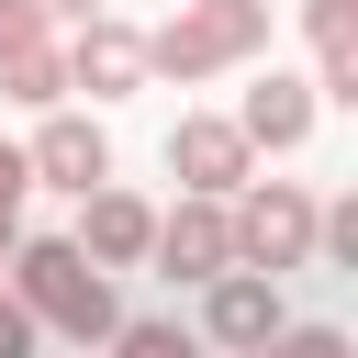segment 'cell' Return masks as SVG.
Segmentation results:
<instances>
[{
	"label": "cell",
	"instance_id": "cell-12",
	"mask_svg": "<svg viewBox=\"0 0 358 358\" xmlns=\"http://www.w3.org/2000/svg\"><path fill=\"white\" fill-rule=\"evenodd\" d=\"M302 45H313V90L358 101V0H302Z\"/></svg>",
	"mask_w": 358,
	"mask_h": 358
},
{
	"label": "cell",
	"instance_id": "cell-3",
	"mask_svg": "<svg viewBox=\"0 0 358 358\" xmlns=\"http://www.w3.org/2000/svg\"><path fill=\"white\" fill-rule=\"evenodd\" d=\"M224 224H235V268H268V280H291V268H313V190L302 179H235L224 190Z\"/></svg>",
	"mask_w": 358,
	"mask_h": 358
},
{
	"label": "cell",
	"instance_id": "cell-13",
	"mask_svg": "<svg viewBox=\"0 0 358 358\" xmlns=\"http://www.w3.org/2000/svg\"><path fill=\"white\" fill-rule=\"evenodd\" d=\"M112 347H134V358H190V324H179V313H112Z\"/></svg>",
	"mask_w": 358,
	"mask_h": 358
},
{
	"label": "cell",
	"instance_id": "cell-10",
	"mask_svg": "<svg viewBox=\"0 0 358 358\" xmlns=\"http://www.w3.org/2000/svg\"><path fill=\"white\" fill-rule=\"evenodd\" d=\"M246 168H257V145L235 134V112H179L168 123V179L179 190H235Z\"/></svg>",
	"mask_w": 358,
	"mask_h": 358
},
{
	"label": "cell",
	"instance_id": "cell-8",
	"mask_svg": "<svg viewBox=\"0 0 358 358\" xmlns=\"http://www.w3.org/2000/svg\"><path fill=\"white\" fill-rule=\"evenodd\" d=\"M22 168H34V190H90V179H112V134L90 123V112H67V101H45V123H34V145H22Z\"/></svg>",
	"mask_w": 358,
	"mask_h": 358
},
{
	"label": "cell",
	"instance_id": "cell-16",
	"mask_svg": "<svg viewBox=\"0 0 358 358\" xmlns=\"http://www.w3.org/2000/svg\"><path fill=\"white\" fill-rule=\"evenodd\" d=\"M22 347H34V313H22V302H11V280H0V358H22Z\"/></svg>",
	"mask_w": 358,
	"mask_h": 358
},
{
	"label": "cell",
	"instance_id": "cell-9",
	"mask_svg": "<svg viewBox=\"0 0 358 358\" xmlns=\"http://www.w3.org/2000/svg\"><path fill=\"white\" fill-rule=\"evenodd\" d=\"M313 123H324V90H313V78H291V67H268V78L235 101V134H246L257 157H291V145H313Z\"/></svg>",
	"mask_w": 358,
	"mask_h": 358
},
{
	"label": "cell",
	"instance_id": "cell-1",
	"mask_svg": "<svg viewBox=\"0 0 358 358\" xmlns=\"http://www.w3.org/2000/svg\"><path fill=\"white\" fill-rule=\"evenodd\" d=\"M0 280H11V302L34 313V336H78V347H101L112 336V268L78 246V235H11L0 246Z\"/></svg>",
	"mask_w": 358,
	"mask_h": 358
},
{
	"label": "cell",
	"instance_id": "cell-17",
	"mask_svg": "<svg viewBox=\"0 0 358 358\" xmlns=\"http://www.w3.org/2000/svg\"><path fill=\"white\" fill-rule=\"evenodd\" d=\"M45 11H56V22H78V11H101V0H45Z\"/></svg>",
	"mask_w": 358,
	"mask_h": 358
},
{
	"label": "cell",
	"instance_id": "cell-5",
	"mask_svg": "<svg viewBox=\"0 0 358 358\" xmlns=\"http://www.w3.org/2000/svg\"><path fill=\"white\" fill-rule=\"evenodd\" d=\"M145 257L168 268V280H213V268H235V224H224V190H179L168 213H157V235H145Z\"/></svg>",
	"mask_w": 358,
	"mask_h": 358
},
{
	"label": "cell",
	"instance_id": "cell-4",
	"mask_svg": "<svg viewBox=\"0 0 358 358\" xmlns=\"http://www.w3.org/2000/svg\"><path fill=\"white\" fill-rule=\"evenodd\" d=\"M0 101H22V112L67 101V22L45 0H0Z\"/></svg>",
	"mask_w": 358,
	"mask_h": 358
},
{
	"label": "cell",
	"instance_id": "cell-15",
	"mask_svg": "<svg viewBox=\"0 0 358 358\" xmlns=\"http://www.w3.org/2000/svg\"><path fill=\"white\" fill-rule=\"evenodd\" d=\"M268 347H280V358H347V336H336V324H280Z\"/></svg>",
	"mask_w": 358,
	"mask_h": 358
},
{
	"label": "cell",
	"instance_id": "cell-11",
	"mask_svg": "<svg viewBox=\"0 0 358 358\" xmlns=\"http://www.w3.org/2000/svg\"><path fill=\"white\" fill-rule=\"evenodd\" d=\"M145 235H157V201L145 190H123V179H90L78 190V246L101 268H145Z\"/></svg>",
	"mask_w": 358,
	"mask_h": 358
},
{
	"label": "cell",
	"instance_id": "cell-14",
	"mask_svg": "<svg viewBox=\"0 0 358 358\" xmlns=\"http://www.w3.org/2000/svg\"><path fill=\"white\" fill-rule=\"evenodd\" d=\"M22 201H34V168H22V145H0V246L22 235Z\"/></svg>",
	"mask_w": 358,
	"mask_h": 358
},
{
	"label": "cell",
	"instance_id": "cell-6",
	"mask_svg": "<svg viewBox=\"0 0 358 358\" xmlns=\"http://www.w3.org/2000/svg\"><path fill=\"white\" fill-rule=\"evenodd\" d=\"M67 90H90V101H134V90H145V22H123V11H78V34H67Z\"/></svg>",
	"mask_w": 358,
	"mask_h": 358
},
{
	"label": "cell",
	"instance_id": "cell-2",
	"mask_svg": "<svg viewBox=\"0 0 358 358\" xmlns=\"http://www.w3.org/2000/svg\"><path fill=\"white\" fill-rule=\"evenodd\" d=\"M268 56V0H179L157 34H145V78H224V67H257Z\"/></svg>",
	"mask_w": 358,
	"mask_h": 358
},
{
	"label": "cell",
	"instance_id": "cell-7",
	"mask_svg": "<svg viewBox=\"0 0 358 358\" xmlns=\"http://www.w3.org/2000/svg\"><path fill=\"white\" fill-rule=\"evenodd\" d=\"M280 324H291V313H280V280H268V268H213V280H201V336H213V347L268 358Z\"/></svg>",
	"mask_w": 358,
	"mask_h": 358
}]
</instances>
